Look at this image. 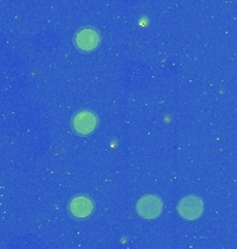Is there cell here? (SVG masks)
<instances>
[{
    "label": "cell",
    "instance_id": "1",
    "mask_svg": "<svg viewBox=\"0 0 237 249\" xmlns=\"http://www.w3.org/2000/svg\"><path fill=\"white\" fill-rule=\"evenodd\" d=\"M178 212L186 220H196L202 213V202L197 196H186L178 204Z\"/></svg>",
    "mask_w": 237,
    "mask_h": 249
},
{
    "label": "cell",
    "instance_id": "5",
    "mask_svg": "<svg viewBox=\"0 0 237 249\" xmlns=\"http://www.w3.org/2000/svg\"><path fill=\"white\" fill-rule=\"evenodd\" d=\"M70 212L74 217H88L93 212V202L86 196H77L71 201Z\"/></svg>",
    "mask_w": 237,
    "mask_h": 249
},
{
    "label": "cell",
    "instance_id": "4",
    "mask_svg": "<svg viewBox=\"0 0 237 249\" xmlns=\"http://www.w3.org/2000/svg\"><path fill=\"white\" fill-rule=\"evenodd\" d=\"M99 42H100V36L93 29H82L75 37L77 47H79L83 52L93 50L99 45Z\"/></svg>",
    "mask_w": 237,
    "mask_h": 249
},
{
    "label": "cell",
    "instance_id": "2",
    "mask_svg": "<svg viewBox=\"0 0 237 249\" xmlns=\"http://www.w3.org/2000/svg\"><path fill=\"white\" fill-rule=\"evenodd\" d=\"M161 211H162V202L157 196H143L138 202V212L144 219H154L161 213Z\"/></svg>",
    "mask_w": 237,
    "mask_h": 249
},
{
    "label": "cell",
    "instance_id": "3",
    "mask_svg": "<svg viewBox=\"0 0 237 249\" xmlns=\"http://www.w3.org/2000/svg\"><path fill=\"white\" fill-rule=\"evenodd\" d=\"M74 129L79 134H89L96 129L97 118L90 111H82L74 118Z\"/></svg>",
    "mask_w": 237,
    "mask_h": 249
}]
</instances>
